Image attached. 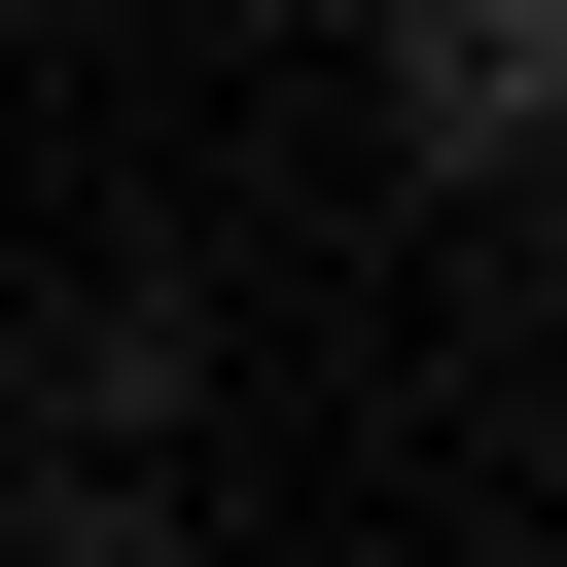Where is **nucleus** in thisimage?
<instances>
[{
    "mask_svg": "<svg viewBox=\"0 0 567 567\" xmlns=\"http://www.w3.org/2000/svg\"><path fill=\"white\" fill-rule=\"evenodd\" d=\"M390 142H567V0H390Z\"/></svg>",
    "mask_w": 567,
    "mask_h": 567,
    "instance_id": "1",
    "label": "nucleus"
}]
</instances>
